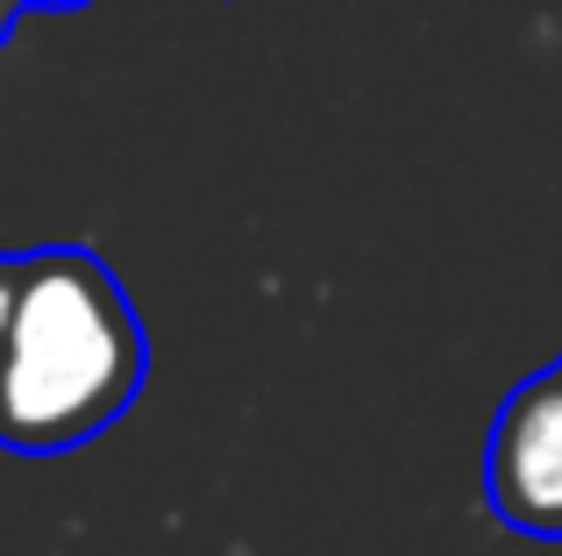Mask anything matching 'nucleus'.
<instances>
[{"mask_svg": "<svg viewBox=\"0 0 562 556\" xmlns=\"http://www.w3.org/2000/svg\"><path fill=\"white\" fill-rule=\"evenodd\" d=\"M150 343L122 278L93 251H29L22 307L0 335V449L57 457L136 407Z\"/></svg>", "mask_w": 562, "mask_h": 556, "instance_id": "f257e3e1", "label": "nucleus"}, {"mask_svg": "<svg viewBox=\"0 0 562 556\" xmlns=\"http://www.w3.org/2000/svg\"><path fill=\"white\" fill-rule=\"evenodd\" d=\"M484 492L506 529L562 543V371L506 392L484 449Z\"/></svg>", "mask_w": 562, "mask_h": 556, "instance_id": "f03ea898", "label": "nucleus"}, {"mask_svg": "<svg viewBox=\"0 0 562 556\" xmlns=\"http://www.w3.org/2000/svg\"><path fill=\"white\" fill-rule=\"evenodd\" d=\"M22 278H29V257H0V335L14 329V307H22Z\"/></svg>", "mask_w": 562, "mask_h": 556, "instance_id": "7ed1b4c3", "label": "nucleus"}, {"mask_svg": "<svg viewBox=\"0 0 562 556\" xmlns=\"http://www.w3.org/2000/svg\"><path fill=\"white\" fill-rule=\"evenodd\" d=\"M22 22V8H14V0H0V43H8V29Z\"/></svg>", "mask_w": 562, "mask_h": 556, "instance_id": "20e7f679", "label": "nucleus"}, {"mask_svg": "<svg viewBox=\"0 0 562 556\" xmlns=\"http://www.w3.org/2000/svg\"><path fill=\"white\" fill-rule=\"evenodd\" d=\"M14 8L29 14V8H86V0H14Z\"/></svg>", "mask_w": 562, "mask_h": 556, "instance_id": "39448f33", "label": "nucleus"}, {"mask_svg": "<svg viewBox=\"0 0 562 556\" xmlns=\"http://www.w3.org/2000/svg\"><path fill=\"white\" fill-rule=\"evenodd\" d=\"M555 371H562V364H555Z\"/></svg>", "mask_w": 562, "mask_h": 556, "instance_id": "423d86ee", "label": "nucleus"}]
</instances>
